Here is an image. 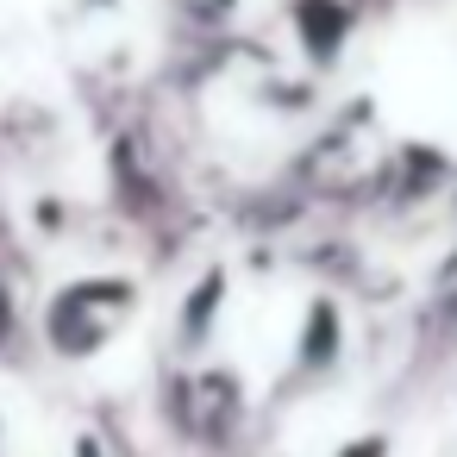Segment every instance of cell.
I'll return each mask as SVG.
<instances>
[{
    "instance_id": "obj_3",
    "label": "cell",
    "mask_w": 457,
    "mask_h": 457,
    "mask_svg": "<svg viewBox=\"0 0 457 457\" xmlns=\"http://www.w3.org/2000/svg\"><path fill=\"white\" fill-rule=\"evenodd\" d=\"M220 313H226V276L207 270V276L182 295V307H176V351H207Z\"/></svg>"
},
{
    "instance_id": "obj_2",
    "label": "cell",
    "mask_w": 457,
    "mask_h": 457,
    "mask_svg": "<svg viewBox=\"0 0 457 457\" xmlns=\"http://www.w3.org/2000/svg\"><path fill=\"white\" fill-rule=\"evenodd\" d=\"M338 357H345V313L320 295V301H307L301 332H295V376L313 382V376H326Z\"/></svg>"
},
{
    "instance_id": "obj_4",
    "label": "cell",
    "mask_w": 457,
    "mask_h": 457,
    "mask_svg": "<svg viewBox=\"0 0 457 457\" xmlns=\"http://www.w3.org/2000/svg\"><path fill=\"white\" fill-rule=\"evenodd\" d=\"M332 457H388V438H382V432H363V438H351V445H338Z\"/></svg>"
},
{
    "instance_id": "obj_1",
    "label": "cell",
    "mask_w": 457,
    "mask_h": 457,
    "mask_svg": "<svg viewBox=\"0 0 457 457\" xmlns=\"http://www.w3.org/2000/svg\"><path fill=\"white\" fill-rule=\"evenodd\" d=\"M132 301L138 295H132L126 276H82V282H70V288H57L45 301V345L63 363H82V357H95L126 326Z\"/></svg>"
}]
</instances>
